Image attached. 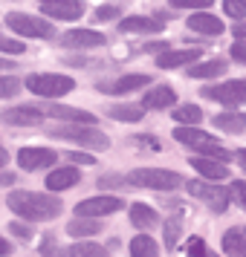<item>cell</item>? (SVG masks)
Here are the masks:
<instances>
[{"instance_id": "obj_33", "label": "cell", "mask_w": 246, "mask_h": 257, "mask_svg": "<svg viewBox=\"0 0 246 257\" xmlns=\"http://www.w3.org/2000/svg\"><path fill=\"white\" fill-rule=\"evenodd\" d=\"M188 257H217L209 251V245L203 243L200 237H194V240H188Z\"/></svg>"}, {"instance_id": "obj_18", "label": "cell", "mask_w": 246, "mask_h": 257, "mask_svg": "<svg viewBox=\"0 0 246 257\" xmlns=\"http://www.w3.org/2000/svg\"><path fill=\"white\" fill-rule=\"evenodd\" d=\"M44 116H52V118H64V121H78V124H96V116L87 113V110H75V107H41Z\"/></svg>"}, {"instance_id": "obj_31", "label": "cell", "mask_w": 246, "mask_h": 257, "mask_svg": "<svg viewBox=\"0 0 246 257\" xmlns=\"http://www.w3.org/2000/svg\"><path fill=\"white\" fill-rule=\"evenodd\" d=\"M183 231V220L180 217H171L165 222V245H177V237Z\"/></svg>"}, {"instance_id": "obj_49", "label": "cell", "mask_w": 246, "mask_h": 257, "mask_svg": "<svg viewBox=\"0 0 246 257\" xmlns=\"http://www.w3.org/2000/svg\"><path fill=\"white\" fill-rule=\"evenodd\" d=\"M6 162H9V153H6V151H3V148H0V168H3V165H6Z\"/></svg>"}, {"instance_id": "obj_35", "label": "cell", "mask_w": 246, "mask_h": 257, "mask_svg": "<svg viewBox=\"0 0 246 257\" xmlns=\"http://www.w3.org/2000/svg\"><path fill=\"white\" fill-rule=\"evenodd\" d=\"M223 9H226L229 18H243V15H246V0H226V3H223Z\"/></svg>"}, {"instance_id": "obj_22", "label": "cell", "mask_w": 246, "mask_h": 257, "mask_svg": "<svg viewBox=\"0 0 246 257\" xmlns=\"http://www.w3.org/2000/svg\"><path fill=\"white\" fill-rule=\"evenodd\" d=\"M220 243H223V248H226V254L246 257V225H237L232 231H226Z\"/></svg>"}, {"instance_id": "obj_45", "label": "cell", "mask_w": 246, "mask_h": 257, "mask_svg": "<svg viewBox=\"0 0 246 257\" xmlns=\"http://www.w3.org/2000/svg\"><path fill=\"white\" fill-rule=\"evenodd\" d=\"M9 251H12V245H9V240H3V237H0V257H6Z\"/></svg>"}, {"instance_id": "obj_21", "label": "cell", "mask_w": 246, "mask_h": 257, "mask_svg": "<svg viewBox=\"0 0 246 257\" xmlns=\"http://www.w3.org/2000/svg\"><path fill=\"white\" fill-rule=\"evenodd\" d=\"M188 26L194 32H203V35H220L223 32V21L214 18V15H209V12H194L188 18Z\"/></svg>"}, {"instance_id": "obj_27", "label": "cell", "mask_w": 246, "mask_h": 257, "mask_svg": "<svg viewBox=\"0 0 246 257\" xmlns=\"http://www.w3.org/2000/svg\"><path fill=\"white\" fill-rule=\"evenodd\" d=\"M130 254L133 257H159V248H156V243H153L151 237L139 234V237H133V243H130Z\"/></svg>"}, {"instance_id": "obj_26", "label": "cell", "mask_w": 246, "mask_h": 257, "mask_svg": "<svg viewBox=\"0 0 246 257\" xmlns=\"http://www.w3.org/2000/svg\"><path fill=\"white\" fill-rule=\"evenodd\" d=\"M107 113H110V118H116V121H139L145 116V110L136 104H113Z\"/></svg>"}, {"instance_id": "obj_28", "label": "cell", "mask_w": 246, "mask_h": 257, "mask_svg": "<svg viewBox=\"0 0 246 257\" xmlns=\"http://www.w3.org/2000/svg\"><path fill=\"white\" fill-rule=\"evenodd\" d=\"M64 257H105V245H99V243H75V245H70V248L64 251Z\"/></svg>"}, {"instance_id": "obj_40", "label": "cell", "mask_w": 246, "mask_h": 257, "mask_svg": "<svg viewBox=\"0 0 246 257\" xmlns=\"http://www.w3.org/2000/svg\"><path fill=\"white\" fill-rule=\"evenodd\" d=\"M232 58L240 61V64H246V41H237V44H232Z\"/></svg>"}, {"instance_id": "obj_19", "label": "cell", "mask_w": 246, "mask_h": 257, "mask_svg": "<svg viewBox=\"0 0 246 257\" xmlns=\"http://www.w3.org/2000/svg\"><path fill=\"white\" fill-rule=\"evenodd\" d=\"M188 162H191V168L197 174L206 176V179H229V165L214 162V159H203V156H191Z\"/></svg>"}, {"instance_id": "obj_13", "label": "cell", "mask_w": 246, "mask_h": 257, "mask_svg": "<svg viewBox=\"0 0 246 257\" xmlns=\"http://www.w3.org/2000/svg\"><path fill=\"white\" fill-rule=\"evenodd\" d=\"M3 121L6 124H18V127H26V124H41L44 121V110H38V107H9V110H3Z\"/></svg>"}, {"instance_id": "obj_23", "label": "cell", "mask_w": 246, "mask_h": 257, "mask_svg": "<svg viewBox=\"0 0 246 257\" xmlns=\"http://www.w3.org/2000/svg\"><path fill=\"white\" fill-rule=\"evenodd\" d=\"M130 222H133L136 228H151V225L159 222V217H156V211L148 208L145 202H133V205H130Z\"/></svg>"}, {"instance_id": "obj_36", "label": "cell", "mask_w": 246, "mask_h": 257, "mask_svg": "<svg viewBox=\"0 0 246 257\" xmlns=\"http://www.w3.org/2000/svg\"><path fill=\"white\" fill-rule=\"evenodd\" d=\"M24 44L21 41H12V38H3L0 35V52H9V55H21L24 52Z\"/></svg>"}, {"instance_id": "obj_25", "label": "cell", "mask_w": 246, "mask_h": 257, "mask_svg": "<svg viewBox=\"0 0 246 257\" xmlns=\"http://www.w3.org/2000/svg\"><path fill=\"white\" fill-rule=\"evenodd\" d=\"M223 72H226V61L214 58V61H206V64H194V67L188 70V75H191V78H217Z\"/></svg>"}, {"instance_id": "obj_46", "label": "cell", "mask_w": 246, "mask_h": 257, "mask_svg": "<svg viewBox=\"0 0 246 257\" xmlns=\"http://www.w3.org/2000/svg\"><path fill=\"white\" fill-rule=\"evenodd\" d=\"M12 182H15L12 174H0V185H12Z\"/></svg>"}, {"instance_id": "obj_34", "label": "cell", "mask_w": 246, "mask_h": 257, "mask_svg": "<svg viewBox=\"0 0 246 257\" xmlns=\"http://www.w3.org/2000/svg\"><path fill=\"white\" fill-rule=\"evenodd\" d=\"M41 254L44 257H64V254H58V240H55L52 234H47V237L41 240Z\"/></svg>"}, {"instance_id": "obj_2", "label": "cell", "mask_w": 246, "mask_h": 257, "mask_svg": "<svg viewBox=\"0 0 246 257\" xmlns=\"http://www.w3.org/2000/svg\"><path fill=\"white\" fill-rule=\"evenodd\" d=\"M49 136H52V139L75 142V145H81L87 151H105V148H110V139H107L96 124H78V127H75V124H61V127L49 130Z\"/></svg>"}, {"instance_id": "obj_41", "label": "cell", "mask_w": 246, "mask_h": 257, "mask_svg": "<svg viewBox=\"0 0 246 257\" xmlns=\"http://www.w3.org/2000/svg\"><path fill=\"white\" fill-rule=\"evenodd\" d=\"M67 156L78 165H96V156H90V153H67Z\"/></svg>"}, {"instance_id": "obj_7", "label": "cell", "mask_w": 246, "mask_h": 257, "mask_svg": "<svg viewBox=\"0 0 246 257\" xmlns=\"http://www.w3.org/2000/svg\"><path fill=\"white\" fill-rule=\"evenodd\" d=\"M186 188H188L191 197L203 199V202H206L211 211H217V214H223V211L229 208V191H226V188L211 185V182H200V179H191Z\"/></svg>"}, {"instance_id": "obj_38", "label": "cell", "mask_w": 246, "mask_h": 257, "mask_svg": "<svg viewBox=\"0 0 246 257\" xmlns=\"http://www.w3.org/2000/svg\"><path fill=\"white\" fill-rule=\"evenodd\" d=\"M110 18H119V9H116V6H102V9H96V18H93V21H110Z\"/></svg>"}, {"instance_id": "obj_29", "label": "cell", "mask_w": 246, "mask_h": 257, "mask_svg": "<svg viewBox=\"0 0 246 257\" xmlns=\"http://www.w3.org/2000/svg\"><path fill=\"white\" fill-rule=\"evenodd\" d=\"M67 231L72 234V237H93V234L102 231V225L93 220H84V217H78V220H72L70 225H67Z\"/></svg>"}, {"instance_id": "obj_14", "label": "cell", "mask_w": 246, "mask_h": 257, "mask_svg": "<svg viewBox=\"0 0 246 257\" xmlns=\"http://www.w3.org/2000/svg\"><path fill=\"white\" fill-rule=\"evenodd\" d=\"M165 24L156 21V18H142V15H133V18H122L119 21V32H148V35H156L162 32Z\"/></svg>"}, {"instance_id": "obj_6", "label": "cell", "mask_w": 246, "mask_h": 257, "mask_svg": "<svg viewBox=\"0 0 246 257\" xmlns=\"http://www.w3.org/2000/svg\"><path fill=\"white\" fill-rule=\"evenodd\" d=\"M6 26L24 38H52V24H47L44 18H32L24 12L6 15Z\"/></svg>"}, {"instance_id": "obj_43", "label": "cell", "mask_w": 246, "mask_h": 257, "mask_svg": "<svg viewBox=\"0 0 246 257\" xmlns=\"http://www.w3.org/2000/svg\"><path fill=\"white\" fill-rule=\"evenodd\" d=\"M232 35L237 38V41H246V21H240V24H234Z\"/></svg>"}, {"instance_id": "obj_48", "label": "cell", "mask_w": 246, "mask_h": 257, "mask_svg": "<svg viewBox=\"0 0 246 257\" xmlns=\"http://www.w3.org/2000/svg\"><path fill=\"white\" fill-rule=\"evenodd\" d=\"M12 67H15L12 61H6V58H0V70H12Z\"/></svg>"}, {"instance_id": "obj_9", "label": "cell", "mask_w": 246, "mask_h": 257, "mask_svg": "<svg viewBox=\"0 0 246 257\" xmlns=\"http://www.w3.org/2000/svg\"><path fill=\"white\" fill-rule=\"evenodd\" d=\"M122 199L119 197H90V199H81L75 205V214L84 217V220H93V217H105V214H116L122 211Z\"/></svg>"}, {"instance_id": "obj_8", "label": "cell", "mask_w": 246, "mask_h": 257, "mask_svg": "<svg viewBox=\"0 0 246 257\" xmlns=\"http://www.w3.org/2000/svg\"><path fill=\"white\" fill-rule=\"evenodd\" d=\"M203 95L214 98V101H223V104H246V78H234V81L217 84V87H206Z\"/></svg>"}, {"instance_id": "obj_32", "label": "cell", "mask_w": 246, "mask_h": 257, "mask_svg": "<svg viewBox=\"0 0 246 257\" xmlns=\"http://www.w3.org/2000/svg\"><path fill=\"white\" fill-rule=\"evenodd\" d=\"M18 90H21L18 78H12V75H0V98H12V95H18Z\"/></svg>"}, {"instance_id": "obj_15", "label": "cell", "mask_w": 246, "mask_h": 257, "mask_svg": "<svg viewBox=\"0 0 246 257\" xmlns=\"http://www.w3.org/2000/svg\"><path fill=\"white\" fill-rule=\"evenodd\" d=\"M148 84H151V75L136 72V75H122L113 84H102L99 90L102 93H110V95H122V93H130V90H139V87H148Z\"/></svg>"}, {"instance_id": "obj_4", "label": "cell", "mask_w": 246, "mask_h": 257, "mask_svg": "<svg viewBox=\"0 0 246 257\" xmlns=\"http://www.w3.org/2000/svg\"><path fill=\"white\" fill-rule=\"evenodd\" d=\"M26 87L41 98H58L75 90V81L70 75H55V72H35L26 78Z\"/></svg>"}, {"instance_id": "obj_39", "label": "cell", "mask_w": 246, "mask_h": 257, "mask_svg": "<svg viewBox=\"0 0 246 257\" xmlns=\"http://www.w3.org/2000/svg\"><path fill=\"white\" fill-rule=\"evenodd\" d=\"M232 194H234V199H237V202L246 208V182H240V179H237V182H232Z\"/></svg>"}, {"instance_id": "obj_10", "label": "cell", "mask_w": 246, "mask_h": 257, "mask_svg": "<svg viewBox=\"0 0 246 257\" xmlns=\"http://www.w3.org/2000/svg\"><path fill=\"white\" fill-rule=\"evenodd\" d=\"M55 159H58V153L49 151V148H24V151H18V165L24 171L49 168V165H55Z\"/></svg>"}, {"instance_id": "obj_16", "label": "cell", "mask_w": 246, "mask_h": 257, "mask_svg": "<svg viewBox=\"0 0 246 257\" xmlns=\"http://www.w3.org/2000/svg\"><path fill=\"white\" fill-rule=\"evenodd\" d=\"M200 55H203V49H174V52H162V55H156V67L174 70L180 64H194Z\"/></svg>"}, {"instance_id": "obj_47", "label": "cell", "mask_w": 246, "mask_h": 257, "mask_svg": "<svg viewBox=\"0 0 246 257\" xmlns=\"http://www.w3.org/2000/svg\"><path fill=\"white\" fill-rule=\"evenodd\" d=\"M237 162H240V168L246 171V148H240V151H237Z\"/></svg>"}, {"instance_id": "obj_37", "label": "cell", "mask_w": 246, "mask_h": 257, "mask_svg": "<svg viewBox=\"0 0 246 257\" xmlns=\"http://www.w3.org/2000/svg\"><path fill=\"white\" fill-rule=\"evenodd\" d=\"M214 0H171V6L177 9H209Z\"/></svg>"}, {"instance_id": "obj_5", "label": "cell", "mask_w": 246, "mask_h": 257, "mask_svg": "<svg viewBox=\"0 0 246 257\" xmlns=\"http://www.w3.org/2000/svg\"><path fill=\"white\" fill-rule=\"evenodd\" d=\"M130 182L139 188H151V191H174L180 188L183 176L174 171H165V168H136L130 174Z\"/></svg>"}, {"instance_id": "obj_30", "label": "cell", "mask_w": 246, "mask_h": 257, "mask_svg": "<svg viewBox=\"0 0 246 257\" xmlns=\"http://www.w3.org/2000/svg\"><path fill=\"white\" fill-rule=\"evenodd\" d=\"M171 116H174L177 124H197L200 118H203V110H200L197 104H183L180 110H174Z\"/></svg>"}, {"instance_id": "obj_20", "label": "cell", "mask_w": 246, "mask_h": 257, "mask_svg": "<svg viewBox=\"0 0 246 257\" xmlns=\"http://www.w3.org/2000/svg\"><path fill=\"white\" fill-rule=\"evenodd\" d=\"M78 179H81L78 168H58L47 176V188L49 191H67V188L78 185Z\"/></svg>"}, {"instance_id": "obj_24", "label": "cell", "mask_w": 246, "mask_h": 257, "mask_svg": "<svg viewBox=\"0 0 246 257\" xmlns=\"http://www.w3.org/2000/svg\"><path fill=\"white\" fill-rule=\"evenodd\" d=\"M214 127L226 130V133H243L246 116L243 113H220V116H214Z\"/></svg>"}, {"instance_id": "obj_12", "label": "cell", "mask_w": 246, "mask_h": 257, "mask_svg": "<svg viewBox=\"0 0 246 257\" xmlns=\"http://www.w3.org/2000/svg\"><path fill=\"white\" fill-rule=\"evenodd\" d=\"M41 12L47 18H61V21H75L84 15L81 0H55V3H41Z\"/></svg>"}, {"instance_id": "obj_42", "label": "cell", "mask_w": 246, "mask_h": 257, "mask_svg": "<svg viewBox=\"0 0 246 257\" xmlns=\"http://www.w3.org/2000/svg\"><path fill=\"white\" fill-rule=\"evenodd\" d=\"M9 228H12V234H15V237H21V240H29V237H32V231H29L26 225H18V222H12Z\"/></svg>"}, {"instance_id": "obj_17", "label": "cell", "mask_w": 246, "mask_h": 257, "mask_svg": "<svg viewBox=\"0 0 246 257\" xmlns=\"http://www.w3.org/2000/svg\"><path fill=\"white\" fill-rule=\"evenodd\" d=\"M177 101L174 90L168 87V84H156L151 93H145V98H142V107L145 110H162V107H171Z\"/></svg>"}, {"instance_id": "obj_11", "label": "cell", "mask_w": 246, "mask_h": 257, "mask_svg": "<svg viewBox=\"0 0 246 257\" xmlns=\"http://www.w3.org/2000/svg\"><path fill=\"white\" fill-rule=\"evenodd\" d=\"M61 44L70 49H96V47H105L107 38L102 32H93V29H72L61 38Z\"/></svg>"}, {"instance_id": "obj_44", "label": "cell", "mask_w": 246, "mask_h": 257, "mask_svg": "<svg viewBox=\"0 0 246 257\" xmlns=\"http://www.w3.org/2000/svg\"><path fill=\"white\" fill-rule=\"evenodd\" d=\"M142 145H145V148H153V151H159V142H156V139H148V136H142Z\"/></svg>"}, {"instance_id": "obj_3", "label": "cell", "mask_w": 246, "mask_h": 257, "mask_svg": "<svg viewBox=\"0 0 246 257\" xmlns=\"http://www.w3.org/2000/svg\"><path fill=\"white\" fill-rule=\"evenodd\" d=\"M174 139L183 142V145H188V148H194V151H200L203 156H209V159H214V162H223L229 165V151L226 148H220L217 142L211 139L209 133H203V130H194V127H177L174 130Z\"/></svg>"}, {"instance_id": "obj_50", "label": "cell", "mask_w": 246, "mask_h": 257, "mask_svg": "<svg viewBox=\"0 0 246 257\" xmlns=\"http://www.w3.org/2000/svg\"><path fill=\"white\" fill-rule=\"evenodd\" d=\"M38 3H55V0H38Z\"/></svg>"}, {"instance_id": "obj_1", "label": "cell", "mask_w": 246, "mask_h": 257, "mask_svg": "<svg viewBox=\"0 0 246 257\" xmlns=\"http://www.w3.org/2000/svg\"><path fill=\"white\" fill-rule=\"evenodd\" d=\"M6 205L18 214V217H24V220H52V217H58L61 214V202L55 197H47V194H35V191H12L9 199H6Z\"/></svg>"}]
</instances>
